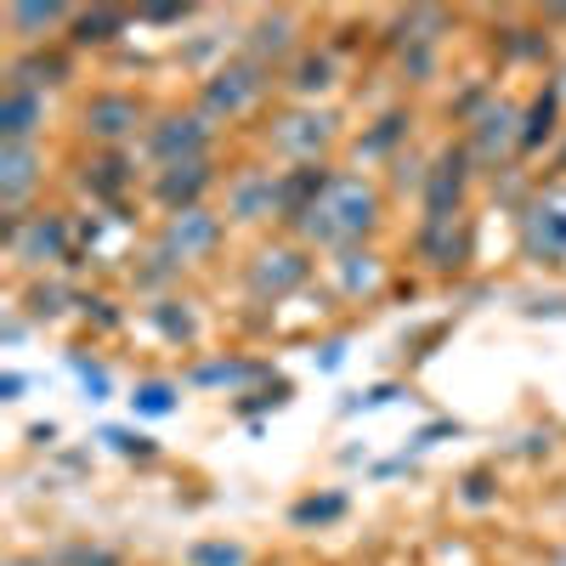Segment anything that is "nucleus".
Segmentation results:
<instances>
[{"instance_id": "nucleus-1", "label": "nucleus", "mask_w": 566, "mask_h": 566, "mask_svg": "<svg viewBox=\"0 0 566 566\" xmlns=\"http://www.w3.org/2000/svg\"><path fill=\"white\" fill-rule=\"evenodd\" d=\"M380 216V199H374L368 181H352V176H328V187L301 210V232L317 244H346V239H363Z\"/></svg>"}, {"instance_id": "nucleus-2", "label": "nucleus", "mask_w": 566, "mask_h": 566, "mask_svg": "<svg viewBox=\"0 0 566 566\" xmlns=\"http://www.w3.org/2000/svg\"><path fill=\"white\" fill-rule=\"evenodd\" d=\"M522 244L533 255H544V261L566 255V193H549V199H538L522 216Z\"/></svg>"}, {"instance_id": "nucleus-3", "label": "nucleus", "mask_w": 566, "mask_h": 566, "mask_svg": "<svg viewBox=\"0 0 566 566\" xmlns=\"http://www.w3.org/2000/svg\"><path fill=\"white\" fill-rule=\"evenodd\" d=\"M205 119H193V114H176V119H165V125H154V142H148V148H154V159L170 170V165H193L199 154H205Z\"/></svg>"}, {"instance_id": "nucleus-4", "label": "nucleus", "mask_w": 566, "mask_h": 566, "mask_svg": "<svg viewBox=\"0 0 566 566\" xmlns=\"http://www.w3.org/2000/svg\"><path fill=\"white\" fill-rule=\"evenodd\" d=\"M216 216H205V210H176L170 216V227H165V255L170 261H193V255H205L210 244H216Z\"/></svg>"}, {"instance_id": "nucleus-5", "label": "nucleus", "mask_w": 566, "mask_h": 566, "mask_svg": "<svg viewBox=\"0 0 566 566\" xmlns=\"http://www.w3.org/2000/svg\"><path fill=\"white\" fill-rule=\"evenodd\" d=\"M306 277V255L301 250H266V255H255V272H250V290L266 301H277V295H290L295 283Z\"/></svg>"}, {"instance_id": "nucleus-6", "label": "nucleus", "mask_w": 566, "mask_h": 566, "mask_svg": "<svg viewBox=\"0 0 566 566\" xmlns=\"http://www.w3.org/2000/svg\"><path fill=\"white\" fill-rule=\"evenodd\" d=\"M255 97H261V69H255V63H239V69H227V74L210 80L205 108H210V114H239V108H250Z\"/></svg>"}, {"instance_id": "nucleus-7", "label": "nucleus", "mask_w": 566, "mask_h": 566, "mask_svg": "<svg viewBox=\"0 0 566 566\" xmlns=\"http://www.w3.org/2000/svg\"><path fill=\"white\" fill-rule=\"evenodd\" d=\"M328 136H335V119H328V114H290V119L272 130V142H277L283 154H295V159H312Z\"/></svg>"}, {"instance_id": "nucleus-8", "label": "nucleus", "mask_w": 566, "mask_h": 566, "mask_svg": "<svg viewBox=\"0 0 566 566\" xmlns=\"http://www.w3.org/2000/svg\"><path fill=\"white\" fill-rule=\"evenodd\" d=\"M205 187H210V170L193 159V165H170L165 176H159V199L170 205V210H199L193 199L205 193Z\"/></svg>"}, {"instance_id": "nucleus-9", "label": "nucleus", "mask_w": 566, "mask_h": 566, "mask_svg": "<svg viewBox=\"0 0 566 566\" xmlns=\"http://www.w3.org/2000/svg\"><path fill=\"white\" fill-rule=\"evenodd\" d=\"M85 125H91V136L119 142L125 130H136V103L130 97H97V103L85 108Z\"/></svg>"}, {"instance_id": "nucleus-10", "label": "nucleus", "mask_w": 566, "mask_h": 566, "mask_svg": "<svg viewBox=\"0 0 566 566\" xmlns=\"http://www.w3.org/2000/svg\"><path fill=\"white\" fill-rule=\"evenodd\" d=\"M277 205H283V193H277L272 176H250V181L232 187V216H239V221H261V216H272Z\"/></svg>"}, {"instance_id": "nucleus-11", "label": "nucleus", "mask_w": 566, "mask_h": 566, "mask_svg": "<svg viewBox=\"0 0 566 566\" xmlns=\"http://www.w3.org/2000/svg\"><path fill=\"white\" fill-rule=\"evenodd\" d=\"M34 125H40V97H34V91H23V85H12L7 97H0V136L23 142Z\"/></svg>"}, {"instance_id": "nucleus-12", "label": "nucleus", "mask_w": 566, "mask_h": 566, "mask_svg": "<svg viewBox=\"0 0 566 566\" xmlns=\"http://www.w3.org/2000/svg\"><path fill=\"white\" fill-rule=\"evenodd\" d=\"M29 187H34V154L23 142H7V154H0V199L18 205Z\"/></svg>"}, {"instance_id": "nucleus-13", "label": "nucleus", "mask_w": 566, "mask_h": 566, "mask_svg": "<svg viewBox=\"0 0 566 566\" xmlns=\"http://www.w3.org/2000/svg\"><path fill=\"white\" fill-rule=\"evenodd\" d=\"M12 250H18V261L57 255V250H63V221H57V216H40L29 232H12Z\"/></svg>"}, {"instance_id": "nucleus-14", "label": "nucleus", "mask_w": 566, "mask_h": 566, "mask_svg": "<svg viewBox=\"0 0 566 566\" xmlns=\"http://www.w3.org/2000/svg\"><path fill=\"white\" fill-rule=\"evenodd\" d=\"M510 142H515V114H510V108H493V114L476 125V148H482L488 159H499Z\"/></svg>"}, {"instance_id": "nucleus-15", "label": "nucleus", "mask_w": 566, "mask_h": 566, "mask_svg": "<svg viewBox=\"0 0 566 566\" xmlns=\"http://www.w3.org/2000/svg\"><path fill=\"white\" fill-rule=\"evenodd\" d=\"M130 408H136V413H148V419H165V413H176V386H165V380L136 386Z\"/></svg>"}, {"instance_id": "nucleus-16", "label": "nucleus", "mask_w": 566, "mask_h": 566, "mask_svg": "<svg viewBox=\"0 0 566 566\" xmlns=\"http://www.w3.org/2000/svg\"><path fill=\"white\" fill-rule=\"evenodd\" d=\"M69 18V7H57V0H45V7H12V29H52V23H63ZM34 40V34H29Z\"/></svg>"}, {"instance_id": "nucleus-17", "label": "nucleus", "mask_w": 566, "mask_h": 566, "mask_svg": "<svg viewBox=\"0 0 566 566\" xmlns=\"http://www.w3.org/2000/svg\"><path fill=\"white\" fill-rule=\"evenodd\" d=\"M187 560H193V566H244L250 555H244V544H193V549H187Z\"/></svg>"}, {"instance_id": "nucleus-18", "label": "nucleus", "mask_w": 566, "mask_h": 566, "mask_svg": "<svg viewBox=\"0 0 566 566\" xmlns=\"http://www.w3.org/2000/svg\"><path fill=\"white\" fill-rule=\"evenodd\" d=\"M340 510H346V499H340V493H328V499H306V504H295V522H335Z\"/></svg>"}, {"instance_id": "nucleus-19", "label": "nucleus", "mask_w": 566, "mask_h": 566, "mask_svg": "<svg viewBox=\"0 0 566 566\" xmlns=\"http://www.w3.org/2000/svg\"><path fill=\"white\" fill-rule=\"evenodd\" d=\"M374 283H380L374 255H346V290H374Z\"/></svg>"}, {"instance_id": "nucleus-20", "label": "nucleus", "mask_w": 566, "mask_h": 566, "mask_svg": "<svg viewBox=\"0 0 566 566\" xmlns=\"http://www.w3.org/2000/svg\"><path fill=\"white\" fill-rule=\"evenodd\" d=\"M283 45H290V18H266L255 29V52H283Z\"/></svg>"}, {"instance_id": "nucleus-21", "label": "nucleus", "mask_w": 566, "mask_h": 566, "mask_svg": "<svg viewBox=\"0 0 566 566\" xmlns=\"http://www.w3.org/2000/svg\"><path fill=\"white\" fill-rule=\"evenodd\" d=\"M549 119H555V91L533 103V125L522 130V142H527V148H538V136H549Z\"/></svg>"}, {"instance_id": "nucleus-22", "label": "nucleus", "mask_w": 566, "mask_h": 566, "mask_svg": "<svg viewBox=\"0 0 566 566\" xmlns=\"http://www.w3.org/2000/svg\"><path fill=\"white\" fill-rule=\"evenodd\" d=\"M328 80H335V63H328V57H306V63H301V80H295V85H301V91H323Z\"/></svg>"}, {"instance_id": "nucleus-23", "label": "nucleus", "mask_w": 566, "mask_h": 566, "mask_svg": "<svg viewBox=\"0 0 566 566\" xmlns=\"http://www.w3.org/2000/svg\"><path fill=\"white\" fill-rule=\"evenodd\" d=\"M119 29V12H85L80 18V40H108Z\"/></svg>"}, {"instance_id": "nucleus-24", "label": "nucleus", "mask_w": 566, "mask_h": 566, "mask_svg": "<svg viewBox=\"0 0 566 566\" xmlns=\"http://www.w3.org/2000/svg\"><path fill=\"white\" fill-rule=\"evenodd\" d=\"M63 560L69 566H119V555H108V549H69Z\"/></svg>"}, {"instance_id": "nucleus-25", "label": "nucleus", "mask_w": 566, "mask_h": 566, "mask_svg": "<svg viewBox=\"0 0 566 566\" xmlns=\"http://www.w3.org/2000/svg\"><path fill=\"white\" fill-rule=\"evenodd\" d=\"M103 442H114V448H119V453H148V448H154V442H148V437H130V431H108V437H103Z\"/></svg>"}, {"instance_id": "nucleus-26", "label": "nucleus", "mask_w": 566, "mask_h": 566, "mask_svg": "<svg viewBox=\"0 0 566 566\" xmlns=\"http://www.w3.org/2000/svg\"><path fill=\"white\" fill-rule=\"evenodd\" d=\"M80 374H85V391H91V402H103V397H108V374H103V368H80Z\"/></svg>"}, {"instance_id": "nucleus-27", "label": "nucleus", "mask_w": 566, "mask_h": 566, "mask_svg": "<svg viewBox=\"0 0 566 566\" xmlns=\"http://www.w3.org/2000/svg\"><path fill=\"white\" fill-rule=\"evenodd\" d=\"M0 391H7V402H18V391H23V374H7V380H0Z\"/></svg>"}, {"instance_id": "nucleus-28", "label": "nucleus", "mask_w": 566, "mask_h": 566, "mask_svg": "<svg viewBox=\"0 0 566 566\" xmlns=\"http://www.w3.org/2000/svg\"><path fill=\"white\" fill-rule=\"evenodd\" d=\"M7 566H45V560H7Z\"/></svg>"}, {"instance_id": "nucleus-29", "label": "nucleus", "mask_w": 566, "mask_h": 566, "mask_svg": "<svg viewBox=\"0 0 566 566\" xmlns=\"http://www.w3.org/2000/svg\"><path fill=\"white\" fill-rule=\"evenodd\" d=\"M549 566H566V549H555V560H549Z\"/></svg>"}]
</instances>
